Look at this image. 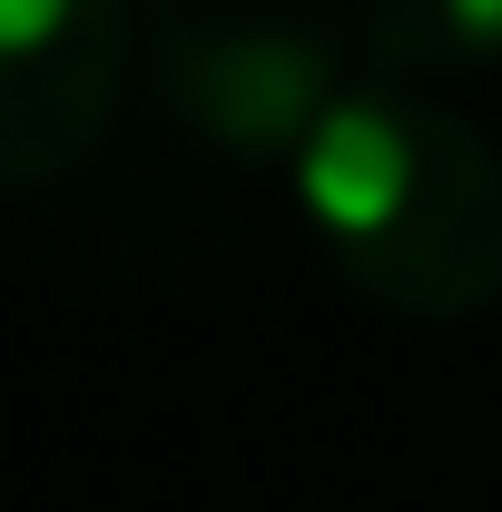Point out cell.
<instances>
[{
    "label": "cell",
    "instance_id": "obj_1",
    "mask_svg": "<svg viewBox=\"0 0 502 512\" xmlns=\"http://www.w3.org/2000/svg\"><path fill=\"white\" fill-rule=\"evenodd\" d=\"M286 168L306 227L375 306L453 325L502 296V148L434 99V79H345Z\"/></svg>",
    "mask_w": 502,
    "mask_h": 512
},
{
    "label": "cell",
    "instance_id": "obj_2",
    "mask_svg": "<svg viewBox=\"0 0 502 512\" xmlns=\"http://www.w3.org/2000/svg\"><path fill=\"white\" fill-rule=\"evenodd\" d=\"M148 50L168 109L247 158H296L345 89L325 0H158Z\"/></svg>",
    "mask_w": 502,
    "mask_h": 512
},
{
    "label": "cell",
    "instance_id": "obj_3",
    "mask_svg": "<svg viewBox=\"0 0 502 512\" xmlns=\"http://www.w3.org/2000/svg\"><path fill=\"white\" fill-rule=\"evenodd\" d=\"M128 60H138L128 0H0V168H10V188H50L109 138Z\"/></svg>",
    "mask_w": 502,
    "mask_h": 512
},
{
    "label": "cell",
    "instance_id": "obj_4",
    "mask_svg": "<svg viewBox=\"0 0 502 512\" xmlns=\"http://www.w3.org/2000/svg\"><path fill=\"white\" fill-rule=\"evenodd\" d=\"M365 50H375V69H404V79L493 69L502 60V0H375L365 10Z\"/></svg>",
    "mask_w": 502,
    "mask_h": 512
}]
</instances>
